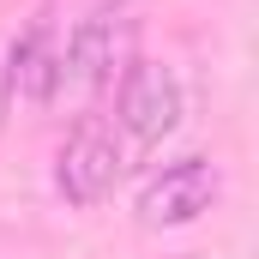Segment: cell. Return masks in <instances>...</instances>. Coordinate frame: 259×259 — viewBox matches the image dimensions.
<instances>
[{"instance_id": "obj_1", "label": "cell", "mask_w": 259, "mask_h": 259, "mask_svg": "<svg viewBox=\"0 0 259 259\" xmlns=\"http://www.w3.org/2000/svg\"><path fill=\"white\" fill-rule=\"evenodd\" d=\"M55 181H61L66 205H78V211H91V205H103L115 193V181H121V145H115V127L103 115H78L72 121L61 157H55Z\"/></svg>"}, {"instance_id": "obj_2", "label": "cell", "mask_w": 259, "mask_h": 259, "mask_svg": "<svg viewBox=\"0 0 259 259\" xmlns=\"http://www.w3.org/2000/svg\"><path fill=\"white\" fill-rule=\"evenodd\" d=\"M211 199H217V169L205 157H181V163H169L163 175L145 181L139 223L145 229H187V223H199L211 211Z\"/></svg>"}, {"instance_id": "obj_3", "label": "cell", "mask_w": 259, "mask_h": 259, "mask_svg": "<svg viewBox=\"0 0 259 259\" xmlns=\"http://www.w3.org/2000/svg\"><path fill=\"white\" fill-rule=\"evenodd\" d=\"M181 121V84H175V72L157 61H133L127 78H121V127L127 139L139 145H163L169 133Z\"/></svg>"}, {"instance_id": "obj_4", "label": "cell", "mask_w": 259, "mask_h": 259, "mask_svg": "<svg viewBox=\"0 0 259 259\" xmlns=\"http://www.w3.org/2000/svg\"><path fill=\"white\" fill-rule=\"evenodd\" d=\"M121 49H127V24H121L115 12H91V18L66 36V55H61V91L97 97V91L115 78Z\"/></svg>"}, {"instance_id": "obj_5", "label": "cell", "mask_w": 259, "mask_h": 259, "mask_svg": "<svg viewBox=\"0 0 259 259\" xmlns=\"http://www.w3.org/2000/svg\"><path fill=\"white\" fill-rule=\"evenodd\" d=\"M6 97H24V103H55L61 97V42H55V18L49 12H36L24 30H18V42L6 49Z\"/></svg>"}, {"instance_id": "obj_6", "label": "cell", "mask_w": 259, "mask_h": 259, "mask_svg": "<svg viewBox=\"0 0 259 259\" xmlns=\"http://www.w3.org/2000/svg\"><path fill=\"white\" fill-rule=\"evenodd\" d=\"M6 109H12V97H6V72H0V127H6Z\"/></svg>"}]
</instances>
